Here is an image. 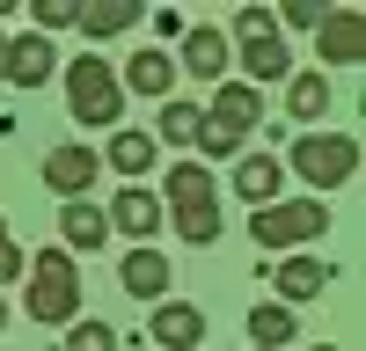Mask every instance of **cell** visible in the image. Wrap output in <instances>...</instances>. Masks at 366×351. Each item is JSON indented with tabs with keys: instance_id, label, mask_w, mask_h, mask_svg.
Returning <instances> with one entry per match:
<instances>
[{
	"instance_id": "obj_13",
	"label": "cell",
	"mask_w": 366,
	"mask_h": 351,
	"mask_svg": "<svg viewBox=\"0 0 366 351\" xmlns=\"http://www.w3.org/2000/svg\"><path fill=\"white\" fill-rule=\"evenodd\" d=\"M147 337H154V351H198L205 344V315L191 300H162L154 322H147Z\"/></svg>"
},
{
	"instance_id": "obj_28",
	"label": "cell",
	"mask_w": 366,
	"mask_h": 351,
	"mask_svg": "<svg viewBox=\"0 0 366 351\" xmlns=\"http://www.w3.org/2000/svg\"><path fill=\"white\" fill-rule=\"evenodd\" d=\"M0 73H8V29H0Z\"/></svg>"
},
{
	"instance_id": "obj_2",
	"label": "cell",
	"mask_w": 366,
	"mask_h": 351,
	"mask_svg": "<svg viewBox=\"0 0 366 351\" xmlns=\"http://www.w3.org/2000/svg\"><path fill=\"white\" fill-rule=\"evenodd\" d=\"M257 117H264V88H249V81H220V88H212L205 125H198L205 161H227V154H242V139H249V125H257Z\"/></svg>"
},
{
	"instance_id": "obj_8",
	"label": "cell",
	"mask_w": 366,
	"mask_h": 351,
	"mask_svg": "<svg viewBox=\"0 0 366 351\" xmlns=\"http://www.w3.org/2000/svg\"><path fill=\"white\" fill-rule=\"evenodd\" d=\"M110 234H132V249H154V234H162V198L147 190V183H125L110 198Z\"/></svg>"
},
{
	"instance_id": "obj_31",
	"label": "cell",
	"mask_w": 366,
	"mask_h": 351,
	"mask_svg": "<svg viewBox=\"0 0 366 351\" xmlns=\"http://www.w3.org/2000/svg\"><path fill=\"white\" fill-rule=\"evenodd\" d=\"M132 351H154V344H132Z\"/></svg>"
},
{
	"instance_id": "obj_23",
	"label": "cell",
	"mask_w": 366,
	"mask_h": 351,
	"mask_svg": "<svg viewBox=\"0 0 366 351\" xmlns=\"http://www.w3.org/2000/svg\"><path fill=\"white\" fill-rule=\"evenodd\" d=\"M198 125H205V110L183 103V96H169V103H162V132H154V146H162V139H169V146H198Z\"/></svg>"
},
{
	"instance_id": "obj_3",
	"label": "cell",
	"mask_w": 366,
	"mask_h": 351,
	"mask_svg": "<svg viewBox=\"0 0 366 351\" xmlns=\"http://www.w3.org/2000/svg\"><path fill=\"white\" fill-rule=\"evenodd\" d=\"M279 168H293L315 198H330V190H345L359 176V139H345V132H300Z\"/></svg>"
},
{
	"instance_id": "obj_1",
	"label": "cell",
	"mask_w": 366,
	"mask_h": 351,
	"mask_svg": "<svg viewBox=\"0 0 366 351\" xmlns=\"http://www.w3.org/2000/svg\"><path fill=\"white\" fill-rule=\"evenodd\" d=\"M162 213L176 220V234H183L191 249H212V242H220V190H212L205 161H176V168L162 176Z\"/></svg>"
},
{
	"instance_id": "obj_20",
	"label": "cell",
	"mask_w": 366,
	"mask_h": 351,
	"mask_svg": "<svg viewBox=\"0 0 366 351\" xmlns=\"http://www.w3.org/2000/svg\"><path fill=\"white\" fill-rule=\"evenodd\" d=\"M293 337H300L293 307H279V300H257V307H249V344H257V351H286Z\"/></svg>"
},
{
	"instance_id": "obj_9",
	"label": "cell",
	"mask_w": 366,
	"mask_h": 351,
	"mask_svg": "<svg viewBox=\"0 0 366 351\" xmlns=\"http://www.w3.org/2000/svg\"><path fill=\"white\" fill-rule=\"evenodd\" d=\"M176 66H183V73H198V81H227V66H234V44H227V29H220V22H191V29H183V51H176Z\"/></svg>"
},
{
	"instance_id": "obj_11",
	"label": "cell",
	"mask_w": 366,
	"mask_h": 351,
	"mask_svg": "<svg viewBox=\"0 0 366 351\" xmlns=\"http://www.w3.org/2000/svg\"><path fill=\"white\" fill-rule=\"evenodd\" d=\"M96 176H103V154H96V146H51V154H44V183L59 190V198H88V183H96Z\"/></svg>"
},
{
	"instance_id": "obj_6",
	"label": "cell",
	"mask_w": 366,
	"mask_h": 351,
	"mask_svg": "<svg viewBox=\"0 0 366 351\" xmlns=\"http://www.w3.org/2000/svg\"><path fill=\"white\" fill-rule=\"evenodd\" d=\"M249 234H257V249L293 256L300 242L330 234V205L322 198H279V205H264V213H249Z\"/></svg>"
},
{
	"instance_id": "obj_19",
	"label": "cell",
	"mask_w": 366,
	"mask_h": 351,
	"mask_svg": "<svg viewBox=\"0 0 366 351\" xmlns=\"http://www.w3.org/2000/svg\"><path fill=\"white\" fill-rule=\"evenodd\" d=\"M117 176H154V161H162V146H154V132H110V154H103Z\"/></svg>"
},
{
	"instance_id": "obj_27",
	"label": "cell",
	"mask_w": 366,
	"mask_h": 351,
	"mask_svg": "<svg viewBox=\"0 0 366 351\" xmlns=\"http://www.w3.org/2000/svg\"><path fill=\"white\" fill-rule=\"evenodd\" d=\"M22 271H29V256H22V249H15V242H0V285H15V278H22Z\"/></svg>"
},
{
	"instance_id": "obj_14",
	"label": "cell",
	"mask_w": 366,
	"mask_h": 351,
	"mask_svg": "<svg viewBox=\"0 0 366 351\" xmlns=\"http://www.w3.org/2000/svg\"><path fill=\"white\" fill-rule=\"evenodd\" d=\"M117 278H125V292L132 300H169V285H176V271H169V256L162 249H125V263H117Z\"/></svg>"
},
{
	"instance_id": "obj_10",
	"label": "cell",
	"mask_w": 366,
	"mask_h": 351,
	"mask_svg": "<svg viewBox=\"0 0 366 351\" xmlns=\"http://www.w3.org/2000/svg\"><path fill=\"white\" fill-rule=\"evenodd\" d=\"M315 51H322V66H359L366 58V15L359 8H330L322 29H315Z\"/></svg>"
},
{
	"instance_id": "obj_17",
	"label": "cell",
	"mask_w": 366,
	"mask_h": 351,
	"mask_svg": "<svg viewBox=\"0 0 366 351\" xmlns=\"http://www.w3.org/2000/svg\"><path fill=\"white\" fill-rule=\"evenodd\" d=\"M117 88H132V96H154V103H169V88H176V58L147 44V51H132V58H125V81H117Z\"/></svg>"
},
{
	"instance_id": "obj_7",
	"label": "cell",
	"mask_w": 366,
	"mask_h": 351,
	"mask_svg": "<svg viewBox=\"0 0 366 351\" xmlns=\"http://www.w3.org/2000/svg\"><path fill=\"white\" fill-rule=\"evenodd\" d=\"M66 103L81 125H117L125 117V88H117L110 58H66Z\"/></svg>"
},
{
	"instance_id": "obj_4",
	"label": "cell",
	"mask_w": 366,
	"mask_h": 351,
	"mask_svg": "<svg viewBox=\"0 0 366 351\" xmlns=\"http://www.w3.org/2000/svg\"><path fill=\"white\" fill-rule=\"evenodd\" d=\"M22 278H29V322H81V271L66 249H37Z\"/></svg>"
},
{
	"instance_id": "obj_32",
	"label": "cell",
	"mask_w": 366,
	"mask_h": 351,
	"mask_svg": "<svg viewBox=\"0 0 366 351\" xmlns=\"http://www.w3.org/2000/svg\"><path fill=\"white\" fill-rule=\"evenodd\" d=\"M315 351H337V344H315Z\"/></svg>"
},
{
	"instance_id": "obj_26",
	"label": "cell",
	"mask_w": 366,
	"mask_h": 351,
	"mask_svg": "<svg viewBox=\"0 0 366 351\" xmlns=\"http://www.w3.org/2000/svg\"><path fill=\"white\" fill-rule=\"evenodd\" d=\"M322 15H330L322 0H286V8L271 15V22H286V29H322Z\"/></svg>"
},
{
	"instance_id": "obj_25",
	"label": "cell",
	"mask_w": 366,
	"mask_h": 351,
	"mask_svg": "<svg viewBox=\"0 0 366 351\" xmlns=\"http://www.w3.org/2000/svg\"><path fill=\"white\" fill-rule=\"evenodd\" d=\"M81 15V0H29V22H37V37H44V29H66Z\"/></svg>"
},
{
	"instance_id": "obj_21",
	"label": "cell",
	"mask_w": 366,
	"mask_h": 351,
	"mask_svg": "<svg viewBox=\"0 0 366 351\" xmlns=\"http://www.w3.org/2000/svg\"><path fill=\"white\" fill-rule=\"evenodd\" d=\"M74 22L88 29V37H125V29L139 22V0H88Z\"/></svg>"
},
{
	"instance_id": "obj_15",
	"label": "cell",
	"mask_w": 366,
	"mask_h": 351,
	"mask_svg": "<svg viewBox=\"0 0 366 351\" xmlns=\"http://www.w3.org/2000/svg\"><path fill=\"white\" fill-rule=\"evenodd\" d=\"M51 73H59L51 37H8V73H0V81H15V88H29V96H37Z\"/></svg>"
},
{
	"instance_id": "obj_5",
	"label": "cell",
	"mask_w": 366,
	"mask_h": 351,
	"mask_svg": "<svg viewBox=\"0 0 366 351\" xmlns=\"http://www.w3.org/2000/svg\"><path fill=\"white\" fill-rule=\"evenodd\" d=\"M227 44H234V58H242V73H249V88L286 81V73H293V51H286L279 22H271L264 8H242V15H234V29H227Z\"/></svg>"
},
{
	"instance_id": "obj_29",
	"label": "cell",
	"mask_w": 366,
	"mask_h": 351,
	"mask_svg": "<svg viewBox=\"0 0 366 351\" xmlns=\"http://www.w3.org/2000/svg\"><path fill=\"white\" fill-rule=\"evenodd\" d=\"M0 330H8V300H0Z\"/></svg>"
},
{
	"instance_id": "obj_18",
	"label": "cell",
	"mask_w": 366,
	"mask_h": 351,
	"mask_svg": "<svg viewBox=\"0 0 366 351\" xmlns=\"http://www.w3.org/2000/svg\"><path fill=\"white\" fill-rule=\"evenodd\" d=\"M59 242H66V256H74V249H103V242H110V220H103V205L74 198L66 213H59Z\"/></svg>"
},
{
	"instance_id": "obj_12",
	"label": "cell",
	"mask_w": 366,
	"mask_h": 351,
	"mask_svg": "<svg viewBox=\"0 0 366 351\" xmlns=\"http://www.w3.org/2000/svg\"><path fill=\"white\" fill-rule=\"evenodd\" d=\"M322 285H330V256H308V249L279 256V271H271V292H279V307H300V300H315Z\"/></svg>"
},
{
	"instance_id": "obj_16",
	"label": "cell",
	"mask_w": 366,
	"mask_h": 351,
	"mask_svg": "<svg viewBox=\"0 0 366 351\" xmlns=\"http://www.w3.org/2000/svg\"><path fill=\"white\" fill-rule=\"evenodd\" d=\"M227 183H234L242 198H249V213H264V205H279V190H286V168L271 161V154H242Z\"/></svg>"
},
{
	"instance_id": "obj_22",
	"label": "cell",
	"mask_w": 366,
	"mask_h": 351,
	"mask_svg": "<svg viewBox=\"0 0 366 351\" xmlns=\"http://www.w3.org/2000/svg\"><path fill=\"white\" fill-rule=\"evenodd\" d=\"M322 110H330V81L322 73H286V117L308 125V117H322Z\"/></svg>"
},
{
	"instance_id": "obj_24",
	"label": "cell",
	"mask_w": 366,
	"mask_h": 351,
	"mask_svg": "<svg viewBox=\"0 0 366 351\" xmlns=\"http://www.w3.org/2000/svg\"><path fill=\"white\" fill-rule=\"evenodd\" d=\"M59 351H117V330L96 322V315H88V322H66V344H59Z\"/></svg>"
},
{
	"instance_id": "obj_30",
	"label": "cell",
	"mask_w": 366,
	"mask_h": 351,
	"mask_svg": "<svg viewBox=\"0 0 366 351\" xmlns=\"http://www.w3.org/2000/svg\"><path fill=\"white\" fill-rule=\"evenodd\" d=\"M0 242H8V220H0Z\"/></svg>"
}]
</instances>
